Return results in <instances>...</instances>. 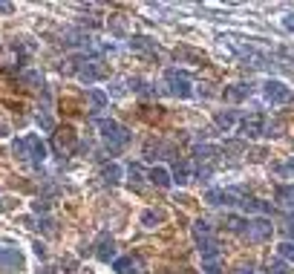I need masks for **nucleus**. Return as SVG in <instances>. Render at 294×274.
<instances>
[{"mask_svg": "<svg viewBox=\"0 0 294 274\" xmlns=\"http://www.w3.org/2000/svg\"><path fill=\"white\" fill-rule=\"evenodd\" d=\"M12 153L18 156V159H29V162H35V165H41V162L47 159V145L41 142V136L29 133V136H24V139L15 142Z\"/></svg>", "mask_w": 294, "mask_h": 274, "instance_id": "f257e3e1", "label": "nucleus"}, {"mask_svg": "<svg viewBox=\"0 0 294 274\" xmlns=\"http://www.w3.org/2000/svg\"><path fill=\"white\" fill-rule=\"evenodd\" d=\"M98 133L110 142V148H124L130 142V130H124L116 118H101L98 121Z\"/></svg>", "mask_w": 294, "mask_h": 274, "instance_id": "f03ea898", "label": "nucleus"}, {"mask_svg": "<svg viewBox=\"0 0 294 274\" xmlns=\"http://www.w3.org/2000/svg\"><path fill=\"white\" fill-rule=\"evenodd\" d=\"M271 234H274V225H271V219H265V217L248 219L245 237H248L251 242H265V240H271Z\"/></svg>", "mask_w": 294, "mask_h": 274, "instance_id": "7ed1b4c3", "label": "nucleus"}, {"mask_svg": "<svg viewBox=\"0 0 294 274\" xmlns=\"http://www.w3.org/2000/svg\"><path fill=\"white\" fill-rule=\"evenodd\" d=\"M165 81L170 84V92L173 95H179V98H190V78L188 72H182V69H167L165 72Z\"/></svg>", "mask_w": 294, "mask_h": 274, "instance_id": "20e7f679", "label": "nucleus"}, {"mask_svg": "<svg viewBox=\"0 0 294 274\" xmlns=\"http://www.w3.org/2000/svg\"><path fill=\"white\" fill-rule=\"evenodd\" d=\"M0 271L3 274H21L24 271V254L18 248H3L0 245Z\"/></svg>", "mask_w": 294, "mask_h": 274, "instance_id": "39448f33", "label": "nucleus"}, {"mask_svg": "<svg viewBox=\"0 0 294 274\" xmlns=\"http://www.w3.org/2000/svg\"><path fill=\"white\" fill-rule=\"evenodd\" d=\"M262 92H265V98H268L271 104H285V101H291V90H288L282 81H277V78L265 81Z\"/></svg>", "mask_w": 294, "mask_h": 274, "instance_id": "423d86ee", "label": "nucleus"}, {"mask_svg": "<svg viewBox=\"0 0 294 274\" xmlns=\"http://www.w3.org/2000/svg\"><path fill=\"white\" fill-rule=\"evenodd\" d=\"M95 257H98L101 263H110V260H116V242H113V237H110V234H101V237H98Z\"/></svg>", "mask_w": 294, "mask_h": 274, "instance_id": "0eeeda50", "label": "nucleus"}, {"mask_svg": "<svg viewBox=\"0 0 294 274\" xmlns=\"http://www.w3.org/2000/svg\"><path fill=\"white\" fill-rule=\"evenodd\" d=\"M262 130H265V118H262L259 113H254L251 118H245V121H242V136H245V139L262 136Z\"/></svg>", "mask_w": 294, "mask_h": 274, "instance_id": "6e6552de", "label": "nucleus"}, {"mask_svg": "<svg viewBox=\"0 0 294 274\" xmlns=\"http://www.w3.org/2000/svg\"><path fill=\"white\" fill-rule=\"evenodd\" d=\"M205 202H211V205H236V196H234V191L211 188V191L205 194Z\"/></svg>", "mask_w": 294, "mask_h": 274, "instance_id": "1a4fd4ad", "label": "nucleus"}, {"mask_svg": "<svg viewBox=\"0 0 294 274\" xmlns=\"http://www.w3.org/2000/svg\"><path fill=\"white\" fill-rule=\"evenodd\" d=\"M196 242H199V254L205 263H213L219 257V245L213 242V237H196Z\"/></svg>", "mask_w": 294, "mask_h": 274, "instance_id": "9d476101", "label": "nucleus"}, {"mask_svg": "<svg viewBox=\"0 0 294 274\" xmlns=\"http://www.w3.org/2000/svg\"><path fill=\"white\" fill-rule=\"evenodd\" d=\"M274 199L280 202V208H285V211H294V185H277V191H274Z\"/></svg>", "mask_w": 294, "mask_h": 274, "instance_id": "9b49d317", "label": "nucleus"}, {"mask_svg": "<svg viewBox=\"0 0 294 274\" xmlns=\"http://www.w3.org/2000/svg\"><path fill=\"white\" fill-rule=\"evenodd\" d=\"M251 95V84H231V87H225L222 90V98L225 101H242Z\"/></svg>", "mask_w": 294, "mask_h": 274, "instance_id": "f8f14e48", "label": "nucleus"}, {"mask_svg": "<svg viewBox=\"0 0 294 274\" xmlns=\"http://www.w3.org/2000/svg\"><path fill=\"white\" fill-rule=\"evenodd\" d=\"M116 271L118 274H144L141 271V260L139 257H121V260H116Z\"/></svg>", "mask_w": 294, "mask_h": 274, "instance_id": "ddd939ff", "label": "nucleus"}, {"mask_svg": "<svg viewBox=\"0 0 294 274\" xmlns=\"http://www.w3.org/2000/svg\"><path fill=\"white\" fill-rule=\"evenodd\" d=\"M130 49H136V52H156V41L147 38V35H133L130 38Z\"/></svg>", "mask_w": 294, "mask_h": 274, "instance_id": "4468645a", "label": "nucleus"}, {"mask_svg": "<svg viewBox=\"0 0 294 274\" xmlns=\"http://www.w3.org/2000/svg\"><path fill=\"white\" fill-rule=\"evenodd\" d=\"M242 58H245V61H251V67H259V69H265V67H271V64H274L268 55H262V52H257V49H245V52H242Z\"/></svg>", "mask_w": 294, "mask_h": 274, "instance_id": "2eb2a0df", "label": "nucleus"}, {"mask_svg": "<svg viewBox=\"0 0 294 274\" xmlns=\"http://www.w3.org/2000/svg\"><path fill=\"white\" fill-rule=\"evenodd\" d=\"M78 75H81V81H87V84H93V81L104 78V69L98 67V64H87V67L78 69Z\"/></svg>", "mask_w": 294, "mask_h": 274, "instance_id": "dca6fc26", "label": "nucleus"}, {"mask_svg": "<svg viewBox=\"0 0 294 274\" xmlns=\"http://www.w3.org/2000/svg\"><path fill=\"white\" fill-rule=\"evenodd\" d=\"M150 182H153L156 188H170L173 179H170V173H167L165 168H153V171H150Z\"/></svg>", "mask_w": 294, "mask_h": 274, "instance_id": "f3484780", "label": "nucleus"}, {"mask_svg": "<svg viewBox=\"0 0 294 274\" xmlns=\"http://www.w3.org/2000/svg\"><path fill=\"white\" fill-rule=\"evenodd\" d=\"M216 153H219V150L211 148V145H196V148H193V156H196L199 162H213Z\"/></svg>", "mask_w": 294, "mask_h": 274, "instance_id": "a211bd4d", "label": "nucleus"}, {"mask_svg": "<svg viewBox=\"0 0 294 274\" xmlns=\"http://www.w3.org/2000/svg\"><path fill=\"white\" fill-rule=\"evenodd\" d=\"M162 219H165V214L150 208V211H144V214H141V225H147V228H156V225H159Z\"/></svg>", "mask_w": 294, "mask_h": 274, "instance_id": "6ab92c4d", "label": "nucleus"}, {"mask_svg": "<svg viewBox=\"0 0 294 274\" xmlns=\"http://www.w3.org/2000/svg\"><path fill=\"white\" fill-rule=\"evenodd\" d=\"M213 121H216V127H219V130H228V127H231V124L236 121V113H234V110H225V113H216V118H213Z\"/></svg>", "mask_w": 294, "mask_h": 274, "instance_id": "aec40b11", "label": "nucleus"}, {"mask_svg": "<svg viewBox=\"0 0 294 274\" xmlns=\"http://www.w3.org/2000/svg\"><path fill=\"white\" fill-rule=\"evenodd\" d=\"M239 205L245 208V211H259V214H265V211H268V205H265V202H259V199H239Z\"/></svg>", "mask_w": 294, "mask_h": 274, "instance_id": "412c9836", "label": "nucleus"}, {"mask_svg": "<svg viewBox=\"0 0 294 274\" xmlns=\"http://www.w3.org/2000/svg\"><path fill=\"white\" fill-rule=\"evenodd\" d=\"M90 101H93L95 110H101V107H107V92H101V90H90Z\"/></svg>", "mask_w": 294, "mask_h": 274, "instance_id": "4be33fe9", "label": "nucleus"}, {"mask_svg": "<svg viewBox=\"0 0 294 274\" xmlns=\"http://www.w3.org/2000/svg\"><path fill=\"white\" fill-rule=\"evenodd\" d=\"M245 225H248V219H242V217H228V228L236 231V234H245Z\"/></svg>", "mask_w": 294, "mask_h": 274, "instance_id": "5701e85b", "label": "nucleus"}, {"mask_svg": "<svg viewBox=\"0 0 294 274\" xmlns=\"http://www.w3.org/2000/svg\"><path fill=\"white\" fill-rule=\"evenodd\" d=\"M277 254H280L282 260H294V242H291V240L280 242V248H277Z\"/></svg>", "mask_w": 294, "mask_h": 274, "instance_id": "b1692460", "label": "nucleus"}, {"mask_svg": "<svg viewBox=\"0 0 294 274\" xmlns=\"http://www.w3.org/2000/svg\"><path fill=\"white\" fill-rule=\"evenodd\" d=\"M104 179L107 182H118V179H121V168H118V165H107L104 168Z\"/></svg>", "mask_w": 294, "mask_h": 274, "instance_id": "393cba45", "label": "nucleus"}, {"mask_svg": "<svg viewBox=\"0 0 294 274\" xmlns=\"http://www.w3.org/2000/svg\"><path fill=\"white\" fill-rule=\"evenodd\" d=\"M188 176H190V168L185 165V162H176V182H188Z\"/></svg>", "mask_w": 294, "mask_h": 274, "instance_id": "a878e982", "label": "nucleus"}, {"mask_svg": "<svg viewBox=\"0 0 294 274\" xmlns=\"http://www.w3.org/2000/svg\"><path fill=\"white\" fill-rule=\"evenodd\" d=\"M193 231H196V237H211V225H208L205 219H196V222H193Z\"/></svg>", "mask_w": 294, "mask_h": 274, "instance_id": "bb28decb", "label": "nucleus"}, {"mask_svg": "<svg viewBox=\"0 0 294 274\" xmlns=\"http://www.w3.org/2000/svg\"><path fill=\"white\" fill-rule=\"evenodd\" d=\"M280 130H282V121H277V118H274V121H268V124H265L262 136H280Z\"/></svg>", "mask_w": 294, "mask_h": 274, "instance_id": "cd10ccee", "label": "nucleus"}, {"mask_svg": "<svg viewBox=\"0 0 294 274\" xmlns=\"http://www.w3.org/2000/svg\"><path fill=\"white\" fill-rule=\"evenodd\" d=\"M110 26H113V32H116V35H124V32H127V26H124V18H121V15L110 18Z\"/></svg>", "mask_w": 294, "mask_h": 274, "instance_id": "c85d7f7f", "label": "nucleus"}, {"mask_svg": "<svg viewBox=\"0 0 294 274\" xmlns=\"http://www.w3.org/2000/svg\"><path fill=\"white\" fill-rule=\"evenodd\" d=\"M127 176H130V182L139 185L141 182V168H139V165H130V168H127Z\"/></svg>", "mask_w": 294, "mask_h": 274, "instance_id": "c756f323", "label": "nucleus"}, {"mask_svg": "<svg viewBox=\"0 0 294 274\" xmlns=\"http://www.w3.org/2000/svg\"><path fill=\"white\" fill-rule=\"evenodd\" d=\"M271 274H288L285 271V263H282V260H274V263H271Z\"/></svg>", "mask_w": 294, "mask_h": 274, "instance_id": "7c9ffc66", "label": "nucleus"}, {"mask_svg": "<svg viewBox=\"0 0 294 274\" xmlns=\"http://www.w3.org/2000/svg\"><path fill=\"white\" fill-rule=\"evenodd\" d=\"M242 148H245L242 142H228V145H225V153H239Z\"/></svg>", "mask_w": 294, "mask_h": 274, "instance_id": "2f4dec72", "label": "nucleus"}, {"mask_svg": "<svg viewBox=\"0 0 294 274\" xmlns=\"http://www.w3.org/2000/svg\"><path fill=\"white\" fill-rule=\"evenodd\" d=\"M32 211H38V214H41V211H49V202L47 199H38V202H32Z\"/></svg>", "mask_w": 294, "mask_h": 274, "instance_id": "473e14b6", "label": "nucleus"}, {"mask_svg": "<svg viewBox=\"0 0 294 274\" xmlns=\"http://www.w3.org/2000/svg\"><path fill=\"white\" fill-rule=\"evenodd\" d=\"M38 124L44 127V130H52V118L49 115H38Z\"/></svg>", "mask_w": 294, "mask_h": 274, "instance_id": "72a5a7b5", "label": "nucleus"}, {"mask_svg": "<svg viewBox=\"0 0 294 274\" xmlns=\"http://www.w3.org/2000/svg\"><path fill=\"white\" fill-rule=\"evenodd\" d=\"M282 231H285V237H294V219H285Z\"/></svg>", "mask_w": 294, "mask_h": 274, "instance_id": "f704fd0d", "label": "nucleus"}, {"mask_svg": "<svg viewBox=\"0 0 294 274\" xmlns=\"http://www.w3.org/2000/svg\"><path fill=\"white\" fill-rule=\"evenodd\" d=\"M277 171H280V173H294V159H291V162H285V165H280Z\"/></svg>", "mask_w": 294, "mask_h": 274, "instance_id": "c9c22d12", "label": "nucleus"}, {"mask_svg": "<svg viewBox=\"0 0 294 274\" xmlns=\"http://www.w3.org/2000/svg\"><path fill=\"white\" fill-rule=\"evenodd\" d=\"M205 274H222V271H219V268H216V265H213V263H208V268H205Z\"/></svg>", "mask_w": 294, "mask_h": 274, "instance_id": "e433bc0d", "label": "nucleus"}, {"mask_svg": "<svg viewBox=\"0 0 294 274\" xmlns=\"http://www.w3.org/2000/svg\"><path fill=\"white\" fill-rule=\"evenodd\" d=\"M35 254H38V257H44V254H47V248H44L41 242H35Z\"/></svg>", "mask_w": 294, "mask_h": 274, "instance_id": "4c0bfd02", "label": "nucleus"}, {"mask_svg": "<svg viewBox=\"0 0 294 274\" xmlns=\"http://www.w3.org/2000/svg\"><path fill=\"white\" fill-rule=\"evenodd\" d=\"M239 274H254V271H251V268H242V271H239Z\"/></svg>", "mask_w": 294, "mask_h": 274, "instance_id": "58836bf2", "label": "nucleus"}]
</instances>
